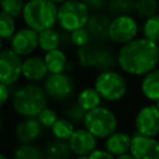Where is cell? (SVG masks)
<instances>
[{"mask_svg":"<svg viewBox=\"0 0 159 159\" xmlns=\"http://www.w3.org/2000/svg\"><path fill=\"white\" fill-rule=\"evenodd\" d=\"M116 159H135V158H134V157H133V155H132L130 153H129V154L127 153V154H123V155L116 157Z\"/></svg>","mask_w":159,"mask_h":159,"instance_id":"obj_38","label":"cell"},{"mask_svg":"<svg viewBox=\"0 0 159 159\" xmlns=\"http://www.w3.org/2000/svg\"><path fill=\"white\" fill-rule=\"evenodd\" d=\"M138 35V22L132 15L114 16L109 29V41L117 45H127L135 40Z\"/></svg>","mask_w":159,"mask_h":159,"instance_id":"obj_8","label":"cell"},{"mask_svg":"<svg viewBox=\"0 0 159 159\" xmlns=\"http://www.w3.org/2000/svg\"><path fill=\"white\" fill-rule=\"evenodd\" d=\"M102 99L103 98L101 97V94L97 92V89L94 87H86L78 93L76 102L83 109H86L88 112L91 109H94V108L99 107L101 103H102Z\"/></svg>","mask_w":159,"mask_h":159,"instance_id":"obj_23","label":"cell"},{"mask_svg":"<svg viewBox=\"0 0 159 159\" xmlns=\"http://www.w3.org/2000/svg\"><path fill=\"white\" fill-rule=\"evenodd\" d=\"M16 24H15V17L1 12L0 14V36L5 41H10L11 37L16 32Z\"/></svg>","mask_w":159,"mask_h":159,"instance_id":"obj_30","label":"cell"},{"mask_svg":"<svg viewBox=\"0 0 159 159\" xmlns=\"http://www.w3.org/2000/svg\"><path fill=\"white\" fill-rule=\"evenodd\" d=\"M137 0H108L107 11L109 15L122 16V15H132L135 9Z\"/></svg>","mask_w":159,"mask_h":159,"instance_id":"obj_25","label":"cell"},{"mask_svg":"<svg viewBox=\"0 0 159 159\" xmlns=\"http://www.w3.org/2000/svg\"><path fill=\"white\" fill-rule=\"evenodd\" d=\"M112 19L109 15L103 12H93L89 16L87 22V30L91 35L92 42L94 43H104L109 40V29Z\"/></svg>","mask_w":159,"mask_h":159,"instance_id":"obj_13","label":"cell"},{"mask_svg":"<svg viewBox=\"0 0 159 159\" xmlns=\"http://www.w3.org/2000/svg\"><path fill=\"white\" fill-rule=\"evenodd\" d=\"M83 125L97 139H106L117 132L118 120L116 114L107 107H97L87 112Z\"/></svg>","mask_w":159,"mask_h":159,"instance_id":"obj_5","label":"cell"},{"mask_svg":"<svg viewBox=\"0 0 159 159\" xmlns=\"http://www.w3.org/2000/svg\"><path fill=\"white\" fill-rule=\"evenodd\" d=\"M129 153L135 159H159V140L135 132L132 135Z\"/></svg>","mask_w":159,"mask_h":159,"instance_id":"obj_12","label":"cell"},{"mask_svg":"<svg viewBox=\"0 0 159 159\" xmlns=\"http://www.w3.org/2000/svg\"><path fill=\"white\" fill-rule=\"evenodd\" d=\"M12 159H45V154L35 144H20L15 148Z\"/></svg>","mask_w":159,"mask_h":159,"instance_id":"obj_26","label":"cell"},{"mask_svg":"<svg viewBox=\"0 0 159 159\" xmlns=\"http://www.w3.org/2000/svg\"><path fill=\"white\" fill-rule=\"evenodd\" d=\"M83 2L87 5V7H88L91 11L98 12V11H101L102 9L107 7L108 0H83Z\"/></svg>","mask_w":159,"mask_h":159,"instance_id":"obj_35","label":"cell"},{"mask_svg":"<svg viewBox=\"0 0 159 159\" xmlns=\"http://www.w3.org/2000/svg\"><path fill=\"white\" fill-rule=\"evenodd\" d=\"M86 114H87V111L83 109L77 102L70 104L66 109V118L70 119L72 123H83Z\"/></svg>","mask_w":159,"mask_h":159,"instance_id":"obj_33","label":"cell"},{"mask_svg":"<svg viewBox=\"0 0 159 159\" xmlns=\"http://www.w3.org/2000/svg\"><path fill=\"white\" fill-rule=\"evenodd\" d=\"M75 130H76L75 124L67 118H58V120L51 128V132L56 139H61L66 142L70 140Z\"/></svg>","mask_w":159,"mask_h":159,"instance_id":"obj_27","label":"cell"},{"mask_svg":"<svg viewBox=\"0 0 159 159\" xmlns=\"http://www.w3.org/2000/svg\"><path fill=\"white\" fill-rule=\"evenodd\" d=\"M76 159H89V157L88 155H77Z\"/></svg>","mask_w":159,"mask_h":159,"instance_id":"obj_40","label":"cell"},{"mask_svg":"<svg viewBox=\"0 0 159 159\" xmlns=\"http://www.w3.org/2000/svg\"><path fill=\"white\" fill-rule=\"evenodd\" d=\"M72 150L68 142L55 139L51 142L45 152V159H72Z\"/></svg>","mask_w":159,"mask_h":159,"instance_id":"obj_22","label":"cell"},{"mask_svg":"<svg viewBox=\"0 0 159 159\" xmlns=\"http://www.w3.org/2000/svg\"><path fill=\"white\" fill-rule=\"evenodd\" d=\"M50 75L45 58L41 56H27L22 62V77L31 83H39L45 81Z\"/></svg>","mask_w":159,"mask_h":159,"instance_id":"obj_15","label":"cell"},{"mask_svg":"<svg viewBox=\"0 0 159 159\" xmlns=\"http://www.w3.org/2000/svg\"><path fill=\"white\" fill-rule=\"evenodd\" d=\"M116 65H118V61L113 51L103 46V43H97V56H96L94 70H97L98 72L109 71V70H113Z\"/></svg>","mask_w":159,"mask_h":159,"instance_id":"obj_20","label":"cell"},{"mask_svg":"<svg viewBox=\"0 0 159 159\" xmlns=\"http://www.w3.org/2000/svg\"><path fill=\"white\" fill-rule=\"evenodd\" d=\"M89 11L83 0H67L58 5L57 24L66 32L86 27L91 16Z\"/></svg>","mask_w":159,"mask_h":159,"instance_id":"obj_4","label":"cell"},{"mask_svg":"<svg viewBox=\"0 0 159 159\" xmlns=\"http://www.w3.org/2000/svg\"><path fill=\"white\" fill-rule=\"evenodd\" d=\"M26 1L25 0H0L1 12H5L15 19L22 16L24 7Z\"/></svg>","mask_w":159,"mask_h":159,"instance_id":"obj_31","label":"cell"},{"mask_svg":"<svg viewBox=\"0 0 159 159\" xmlns=\"http://www.w3.org/2000/svg\"><path fill=\"white\" fill-rule=\"evenodd\" d=\"M132 143V135H129L125 132H114L108 138H106L104 142V149L109 152L114 157H119L123 154H127L130 149Z\"/></svg>","mask_w":159,"mask_h":159,"instance_id":"obj_17","label":"cell"},{"mask_svg":"<svg viewBox=\"0 0 159 159\" xmlns=\"http://www.w3.org/2000/svg\"><path fill=\"white\" fill-rule=\"evenodd\" d=\"M42 124L37 117H26L15 127V138L21 144H32L42 135Z\"/></svg>","mask_w":159,"mask_h":159,"instance_id":"obj_14","label":"cell"},{"mask_svg":"<svg viewBox=\"0 0 159 159\" xmlns=\"http://www.w3.org/2000/svg\"><path fill=\"white\" fill-rule=\"evenodd\" d=\"M140 91L143 96L153 102L159 101V68L147 73L140 82Z\"/></svg>","mask_w":159,"mask_h":159,"instance_id":"obj_18","label":"cell"},{"mask_svg":"<svg viewBox=\"0 0 159 159\" xmlns=\"http://www.w3.org/2000/svg\"><path fill=\"white\" fill-rule=\"evenodd\" d=\"M62 45V32L51 27L39 32V47L43 52L60 48Z\"/></svg>","mask_w":159,"mask_h":159,"instance_id":"obj_21","label":"cell"},{"mask_svg":"<svg viewBox=\"0 0 159 159\" xmlns=\"http://www.w3.org/2000/svg\"><path fill=\"white\" fill-rule=\"evenodd\" d=\"M93 87L97 89L101 97L108 102L120 101L128 91L125 78L114 70L99 72L94 80Z\"/></svg>","mask_w":159,"mask_h":159,"instance_id":"obj_6","label":"cell"},{"mask_svg":"<svg viewBox=\"0 0 159 159\" xmlns=\"http://www.w3.org/2000/svg\"><path fill=\"white\" fill-rule=\"evenodd\" d=\"M158 10H159L158 0H137L135 1L134 14L140 19L145 20V19L158 14Z\"/></svg>","mask_w":159,"mask_h":159,"instance_id":"obj_29","label":"cell"},{"mask_svg":"<svg viewBox=\"0 0 159 159\" xmlns=\"http://www.w3.org/2000/svg\"><path fill=\"white\" fill-rule=\"evenodd\" d=\"M37 119L40 120V123L42 124V127H45V128H52V125L58 120V116H57V113H56L55 109H52L50 107H46L37 116Z\"/></svg>","mask_w":159,"mask_h":159,"instance_id":"obj_34","label":"cell"},{"mask_svg":"<svg viewBox=\"0 0 159 159\" xmlns=\"http://www.w3.org/2000/svg\"><path fill=\"white\" fill-rule=\"evenodd\" d=\"M58 5L51 0H27L22 12V20L27 27L41 32L57 24Z\"/></svg>","mask_w":159,"mask_h":159,"instance_id":"obj_3","label":"cell"},{"mask_svg":"<svg viewBox=\"0 0 159 159\" xmlns=\"http://www.w3.org/2000/svg\"><path fill=\"white\" fill-rule=\"evenodd\" d=\"M68 144L73 154L89 155L97 147V138L86 128H78L70 138Z\"/></svg>","mask_w":159,"mask_h":159,"instance_id":"obj_16","label":"cell"},{"mask_svg":"<svg viewBox=\"0 0 159 159\" xmlns=\"http://www.w3.org/2000/svg\"><path fill=\"white\" fill-rule=\"evenodd\" d=\"M135 132L148 135L157 137L159 134V108L157 104H148L140 108L134 119Z\"/></svg>","mask_w":159,"mask_h":159,"instance_id":"obj_10","label":"cell"},{"mask_svg":"<svg viewBox=\"0 0 159 159\" xmlns=\"http://www.w3.org/2000/svg\"><path fill=\"white\" fill-rule=\"evenodd\" d=\"M97 56V43H89L76 50L77 62L83 68H94Z\"/></svg>","mask_w":159,"mask_h":159,"instance_id":"obj_24","label":"cell"},{"mask_svg":"<svg viewBox=\"0 0 159 159\" xmlns=\"http://www.w3.org/2000/svg\"><path fill=\"white\" fill-rule=\"evenodd\" d=\"M45 63L50 73H62L67 70V56L61 48L45 52Z\"/></svg>","mask_w":159,"mask_h":159,"instance_id":"obj_19","label":"cell"},{"mask_svg":"<svg viewBox=\"0 0 159 159\" xmlns=\"http://www.w3.org/2000/svg\"><path fill=\"white\" fill-rule=\"evenodd\" d=\"M47 98L43 87L29 82L12 92L11 104L14 111L24 118L37 117L47 107Z\"/></svg>","mask_w":159,"mask_h":159,"instance_id":"obj_2","label":"cell"},{"mask_svg":"<svg viewBox=\"0 0 159 159\" xmlns=\"http://www.w3.org/2000/svg\"><path fill=\"white\" fill-rule=\"evenodd\" d=\"M70 37H71V45L76 46L77 48L92 43V39H91V35L87 27H82V29L70 32Z\"/></svg>","mask_w":159,"mask_h":159,"instance_id":"obj_32","label":"cell"},{"mask_svg":"<svg viewBox=\"0 0 159 159\" xmlns=\"http://www.w3.org/2000/svg\"><path fill=\"white\" fill-rule=\"evenodd\" d=\"M88 157L89 159H116V157L112 155L106 149H94Z\"/></svg>","mask_w":159,"mask_h":159,"instance_id":"obj_36","label":"cell"},{"mask_svg":"<svg viewBox=\"0 0 159 159\" xmlns=\"http://www.w3.org/2000/svg\"><path fill=\"white\" fill-rule=\"evenodd\" d=\"M0 159H10V158H7L5 154H0Z\"/></svg>","mask_w":159,"mask_h":159,"instance_id":"obj_41","label":"cell"},{"mask_svg":"<svg viewBox=\"0 0 159 159\" xmlns=\"http://www.w3.org/2000/svg\"><path fill=\"white\" fill-rule=\"evenodd\" d=\"M22 57L10 47L0 52V83L12 86L22 76Z\"/></svg>","mask_w":159,"mask_h":159,"instance_id":"obj_9","label":"cell"},{"mask_svg":"<svg viewBox=\"0 0 159 159\" xmlns=\"http://www.w3.org/2000/svg\"><path fill=\"white\" fill-rule=\"evenodd\" d=\"M43 89L48 98L56 102H63L72 97L75 92V82L72 77L65 72L50 73L43 81Z\"/></svg>","mask_w":159,"mask_h":159,"instance_id":"obj_7","label":"cell"},{"mask_svg":"<svg viewBox=\"0 0 159 159\" xmlns=\"http://www.w3.org/2000/svg\"><path fill=\"white\" fill-rule=\"evenodd\" d=\"M143 37L159 45V14H155L144 20L142 25Z\"/></svg>","mask_w":159,"mask_h":159,"instance_id":"obj_28","label":"cell"},{"mask_svg":"<svg viewBox=\"0 0 159 159\" xmlns=\"http://www.w3.org/2000/svg\"><path fill=\"white\" fill-rule=\"evenodd\" d=\"M155 104H157V106H158V108H159V101H157V102H155Z\"/></svg>","mask_w":159,"mask_h":159,"instance_id":"obj_42","label":"cell"},{"mask_svg":"<svg viewBox=\"0 0 159 159\" xmlns=\"http://www.w3.org/2000/svg\"><path fill=\"white\" fill-rule=\"evenodd\" d=\"M37 47H39V32L27 26L17 30L10 40V48L21 57L31 56Z\"/></svg>","mask_w":159,"mask_h":159,"instance_id":"obj_11","label":"cell"},{"mask_svg":"<svg viewBox=\"0 0 159 159\" xmlns=\"http://www.w3.org/2000/svg\"><path fill=\"white\" fill-rule=\"evenodd\" d=\"M10 87H11V86H7V84H4V83H0V106H4V104L9 101L10 94H11Z\"/></svg>","mask_w":159,"mask_h":159,"instance_id":"obj_37","label":"cell"},{"mask_svg":"<svg viewBox=\"0 0 159 159\" xmlns=\"http://www.w3.org/2000/svg\"><path fill=\"white\" fill-rule=\"evenodd\" d=\"M117 61L123 72L130 76H145L159 65V45L145 37H137L120 46Z\"/></svg>","mask_w":159,"mask_h":159,"instance_id":"obj_1","label":"cell"},{"mask_svg":"<svg viewBox=\"0 0 159 159\" xmlns=\"http://www.w3.org/2000/svg\"><path fill=\"white\" fill-rule=\"evenodd\" d=\"M52 2H55L56 5H61L62 2H65V1H67V0H51Z\"/></svg>","mask_w":159,"mask_h":159,"instance_id":"obj_39","label":"cell"}]
</instances>
